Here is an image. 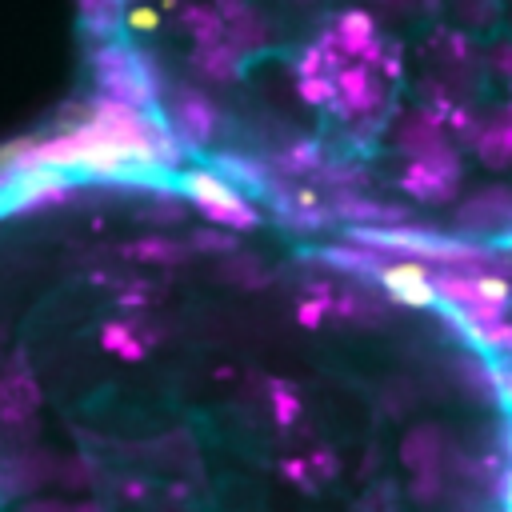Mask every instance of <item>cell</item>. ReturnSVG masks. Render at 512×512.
Segmentation results:
<instances>
[{"instance_id":"obj_2","label":"cell","mask_w":512,"mask_h":512,"mask_svg":"<svg viewBox=\"0 0 512 512\" xmlns=\"http://www.w3.org/2000/svg\"><path fill=\"white\" fill-rule=\"evenodd\" d=\"M84 36L100 120L512 284V0H84Z\"/></svg>"},{"instance_id":"obj_1","label":"cell","mask_w":512,"mask_h":512,"mask_svg":"<svg viewBox=\"0 0 512 512\" xmlns=\"http://www.w3.org/2000/svg\"><path fill=\"white\" fill-rule=\"evenodd\" d=\"M0 512H512V284L92 116L0 156Z\"/></svg>"}]
</instances>
